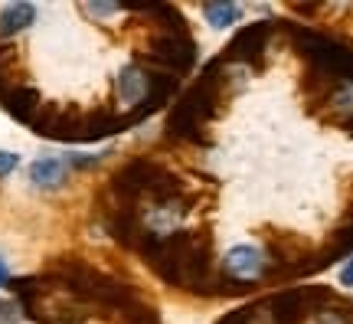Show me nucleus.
Instances as JSON below:
<instances>
[{
  "mask_svg": "<svg viewBox=\"0 0 353 324\" xmlns=\"http://www.w3.org/2000/svg\"><path fill=\"white\" fill-rule=\"evenodd\" d=\"M65 177H69V164L59 161V158H39V161L30 164V180H33V187H39V190L63 187Z\"/></svg>",
  "mask_w": 353,
  "mask_h": 324,
  "instance_id": "nucleus-6",
  "label": "nucleus"
},
{
  "mask_svg": "<svg viewBox=\"0 0 353 324\" xmlns=\"http://www.w3.org/2000/svg\"><path fill=\"white\" fill-rule=\"evenodd\" d=\"M203 13H206L210 26H216V30H226V26H232L236 20H239L242 7H239V3H203Z\"/></svg>",
  "mask_w": 353,
  "mask_h": 324,
  "instance_id": "nucleus-8",
  "label": "nucleus"
},
{
  "mask_svg": "<svg viewBox=\"0 0 353 324\" xmlns=\"http://www.w3.org/2000/svg\"><path fill=\"white\" fill-rule=\"evenodd\" d=\"M265 308H272V312H268L272 324H301L304 314L311 312L307 292H304V288H285V292H275L272 298H265Z\"/></svg>",
  "mask_w": 353,
  "mask_h": 324,
  "instance_id": "nucleus-3",
  "label": "nucleus"
},
{
  "mask_svg": "<svg viewBox=\"0 0 353 324\" xmlns=\"http://www.w3.org/2000/svg\"><path fill=\"white\" fill-rule=\"evenodd\" d=\"M17 164H20V158H17V154H10V151H0V177L10 174V171H17Z\"/></svg>",
  "mask_w": 353,
  "mask_h": 324,
  "instance_id": "nucleus-10",
  "label": "nucleus"
},
{
  "mask_svg": "<svg viewBox=\"0 0 353 324\" xmlns=\"http://www.w3.org/2000/svg\"><path fill=\"white\" fill-rule=\"evenodd\" d=\"M33 20H37V7L33 3H7L0 10V37H17Z\"/></svg>",
  "mask_w": 353,
  "mask_h": 324,
  "instance_id": "nucleus-7",
  "label": "nucleus"
},
{
  "mask_svg": "<svg viewBox=\"0 0 353 324\" xmlns=\"http://www.w3.org/2000/svg\"><path fill=\"white\" fill-rule=\"evenodd\" d=\"M347 131H350V135H353V115H350V118H347Z\"/></svg>",
  "mask_w": 353,
  "mask_h": 324,
  "instance_id": "nucleus-14",
  "label": "nucleus"
},
{
  "mask_svg": "<svg viewBox=\"0 0 353 324\" xmlns=\"http://www.w3.org/2000/svg\"><path fill=\"white\" fill-rule=\"evenodd\" d=\"M341 285H347V288H353V259L343 265V272H341Z\"/></svg>",
  "mask_w": 353,
  "mask_h": 324,
  "instance_id": "nucleus-12",
  "label": "nucleus"
},
{
  "mask_svg": "<svg viewBox=\"0 0 353 324\" xmlns=\"http://www.w3.org/2000/svg\"><path fill=\"white\" fill-rule=\"evenodd\" d=\"M317 324H347V321H343L341 312H321L317 314Z\"/></svg>",
  "mask_w": 353,
  "mask_h": 324,
  "instance_id": "nucleus-11",
  "label": "nucleus"
},
{
  "mask_svg": "<svg viewBox=\"0 0 353 324\" xmlns=\"http://www.w3.org/2000/svg\"><path fill=\"white\" fill-rule=\"evenodd\" d=\"M20 314H17V301H3L0 298V324H17Z\"/></svg>",
  "mask_w": 353,
  "mask_h": 324,
  "instance_id": "nucleus-9",
  "label": "nucleus"
},
{
  "mask_svg": "<svg viewBox=\"0 0 353 324\" xmlns=\"http://www.w3.org/2000/svg\"><path fill=\"white\" fill-rule=\"evenodd\" d=\"M118 99L125 102L128 108H138L141 102L148 99V73L138 63H128L118 73Z\"/></svg>",
  "mask_w": 353,
  "mask_h": 324,
  "instance_id": "nucleus-5",
  "label": "nucleus"
},
{
  "mask_svg": "<svg viewBox=\"0 0 353 324\" xmlns=\"http://www.w3.org/2000/svg\"><path fill=\"white\" fill-rule=\"evenodd\" d=\"M7 278H10V275H7V262L0 259V285H7Z\"/></svg>",
  "mask_w": 353,
  "mask_h": 324,
  "instance_id": "nucleus-13",
  "label": "nucleus"
},
{
  "mask_svg": "<svg viewBox=\"0 0 353 324\" xmlns=\"http://www.w3.org/2000/svg\"><path fill=\"white\" fill-rule=\"evenodd\" d=\"M268 39H272V23L268 20H259V23H249L242 26L236 39L229 43L226 50V63H236V66H259L262 63V56L268 53Z\"/></svg>",
  "mask_w": 353,
  "mask_h": 324,
  "instance_id": "nucleus-1",
  "label": "nucleus"
},
{
  "mask_svg": "<svg viewBox=\"0 0 353 324\" xmlns=\"http://www.w3.org/2000/svg\"><path fill=\"white\" fill-rule=\"evenodd\" d=\"M223 269L232 282H252V278H262L265 269H268V259L259 246H232L223 259Z\"/></svg>",
  "mask_w": 353,
  "mask_h": 324,
  "instance_id": "nucleus-2",
  "label": "nucleus"
},
{
  "mask_svg": "<svg viewBox=\"0 0 353 324\" xmlns=\"http://www.w3.org/2000/svg\"><path fill=\"white\" fill-rule=\"evenodd\" d=\"M0 105H3V112L13 115L17 122H23V125H30L33 122V115L39 112V92L33 86H13L3 99H0Z\"/></svg>",
  "mask_w": 353,
  "mask_h": 324,
  "instance_id": "nucleus-4",
  "label": "nucleus"
}]
</instances>
